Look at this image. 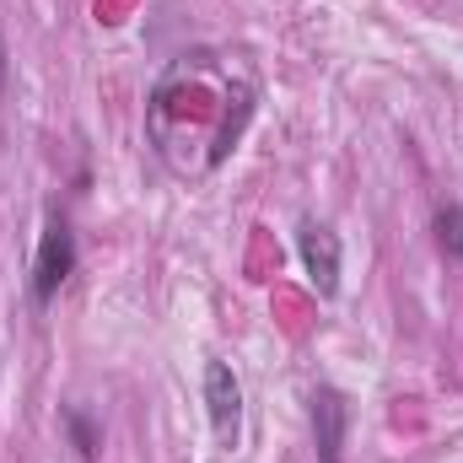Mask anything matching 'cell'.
I'll use <instances>...</instances> for the list:
<instances>
[{"label":"cell","instance_id":"obj_1","mask_svg":"<svg viewBox=\"0 0 463 463\" xmlns=\"http://www.w3.org/2000/svg\"><path fill=\"white\" fill-rule=\"evenodd\" d=\"M71 269H76V237H71V222L54 211V216L43 222L38 259H33V302L49 307V302L60 297V286L71 280Z\"/></svg>","mask_w":463,"mask_h":463},{"label":"cell","instance_id":"obj_2","mask_svg":"<svg viewBox=\"0 0 463 463\" xmlns=\"http://www.w3.org/2000/svg\"><path fill=\"white\" fill-rule=\"evenodd\" d=\"M205 410H211L216 442L232 453L237 437H242V388H237V377H232L227 361H211V366H205Z\"/></svg>","mask_w":463,"mask_h":463},{"label":"cell","instance_id":"obj_3","mask_svg":"<svg viewBox=\"0 0 463 463\" xmlns=\"http://www.w3.org/2000/svg\"><path fill=\"white\" fill-rule=\"evenodd\" d=\"M345 431H350V404L340 388H313V442L318 463H345Z\"/></svg>","mask_w":463,"mask_h":463},{"label":"cell","instance_id":"obj_4","mask_svg":"<svg viewBox=\"0 0 463 463\" xmlns=\"http://www.w3.org/2000/svg\"><path fill=\"white\" fill-rule=\"evenodd\" d=\"M297 253H302L313 286H318L324 297H335V291H340V237H335L329 227H318V222H302V232H297Z\"/></svg>","mask_w":463,"mask_h":463},{"label":"cell","instance_id":"obj_5","mask_svg":"<svg viewBox=\"0 0 463 463\" xmlns=\"http://www.w3.org/2000/svg\"><path fill=\"white\" fill-rule=\"evenodd\" d=\"M237 109H227L222 118V135H216V146H211V167H222L227 162V151L237 146V135H242V124L253 118V87H237V98H232Z\"/></svg>","mask_w":463,"mask_h":463},{"label":"cell","instance_id":"obj_6","mask_svg":"<svg viewBox=\"0 0 463 463\" xmlns=\"http://www.w3.org/2000/svg\"><path fill=\"white\" fill-rule=\"evenodd\" d=\"M65 426H71V442H76V453H81L87 463L103 453V431H98V420H92L87 410H76V404H71V410H65Z\"/></svg>","mask_w":463,"mask_h":463},{"label":"cell","instance_id":"obj_7","mask_svg":"<svg viewBox=\"0 0 463 463\" xmlns=\"http://www.w3.org/2000/svg\"><path fill=\"white\" fill-rule=\"evenodd\" d=\"M431 232H437V248H442L448 259H463V205H442L437 222H431Z\"/></svg>","mask_w":463,"mask_h":463},{"label":"cell","instance_id":"obj_8","mask_svg":"<svg viewBox=\"0 0 463 463\" xmlns=\"http://www.w3.org/2000/svg\"><path fill=\"white\" fill-rule=\"evenodd\" d=\"M5 87H11V49H5V33H0V98H5Z\"/></svg>","mask_w":463,"mask_h":463}]
</instances>
